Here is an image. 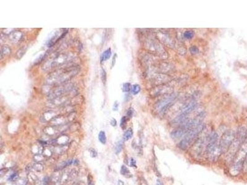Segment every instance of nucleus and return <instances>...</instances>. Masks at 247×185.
I'll return each mask as SVG.
<instances>
[{
	"mask_svg": "<svg viewBox=\"0 0 247 185\" xmlns=\"http://www.w3.org/2000/svg\"><path fill=\"white\" fill-rule=\"evenodd\" d=\"M27 49V46H24L22 48L19 49L16 53V58L17 59H20L23 57V56L25 54L26 51Z\"/></svg>",
	"mask_w": 247,
	"mask_h": 185,
	"instance_id": "24",
	"label": "nucleus"
},
{
	"mask_svg": "<svg viewBox=\"0 0 247 185\" xmlns=\"http://www.w3.org/2000/svg\"><path fill=\"white\" fill-rule=\"evenodd\" d=\"M80 71V67L76 64L69 65L51 72L45 80L46 85L56 87L66 83L74 77Z\"/></svg>",
	"mask_w": 247,
	"mask_h": 185,
	"instance_id": "1",
	"label": "nucleus"
},
{
	"mask_svg": "<svg viewBox=\"0 0 247 185\" xmlns=\"http://www.w3.org/2000/svg\"><path fill=\"white\" fill-rule=\"evenodd\" d=\"M116 54H115V56H114V58H113V62H112V67H113V66L115 65V61H116Z\"/></svg>",
	"mask_w": 247,
	"mask_h": 185,
	"instance_id": "47",
	"label": "nucleus"
},
{
	"mask_svg": "<svg viewBox=\"0 0 247 185\" xmlns=\"http://www.w3.org/2000/svg\"><path fill=\"white\" fill-rule=\"evenodd\" d=\"M11 53V49L9 46L7 45H4L1 48V59L9 56Z\"/></svg>",
	"mask_w": 247,
	"mask_h": 185,
	"instance_id": "18",
	"label": "nucleus"
},
{
	"mask_svg": "<svg viewBox=\"0 0 247 185\" xmlns=\"http://www.w3.org/2000/svg\"><path fill=\"white\" fill-rule=\"evenodd\" d=\"M236 132L233 130L226 131L220 140L219 146L221 154H226L236 138Z\"/></svg>",
	"mask_w": 247,
	"mask_h": 185,
	"instance_id": "9",
	"label": "nucleus"
},
{
	"mask_svg": "<svg viewBox=\"0 0 247 185\" xmlns=\"http://www.w3.org/2000/svg\"><path fill=\"white\" fill-rule=\"evenodd\" d=\"M205 128V125L204 123H202L198 127L193 128L191 130H190L184 136V138L179 143L178 146L179 148L181 150H186L191 143L200 134H201Z\"/></svg>",
	"mask_w": 247,
	"mask_h": 185,
	"instance_id": "5",
	"label": "nucleus"
},
{
	"mask_svg": "<svg viewBox=\"0 0 247 185\" xmlns=\"http://www.w3.org/2000/svg\"><path fill=\"white\" fill-rule=\"evenodd\" d=\"M78 176V171L76 169H72L70 170V181L75 180Z\"/></svg>",
	"mask_w": 247,
	"mask_h": 185,
	"instance_id": "33",
	"label": "nucleus"
},
{
	"mask_svg": "<svg viewBox=\"0 0 247 185\" xmlns=\"http://www.w3.org/2000/svg\"><path fill=\"white\" fill-rule=\"evenodd\" d=\"M208 144L206 147V153L208 159L216 161L221 155V151L218 143V134L213 131L207 136Z\"/></svg>",
	"mask_w": 247,
	"mask_h": 185,
	"instance_id": "4",
	"label": "nucleus"
},
{
	"mask_svg": "<svg viewBox=\"0 0 247 185\" xmlns=\"http://www.w3.org/2000/svg\"><path fill=\"white\" fill-rule=\"evenodd\" d=\"M50 185H61L60 182H58V183H50Z\"/></svg>",
	"mask_w": 247,
	"mask_h": 185,
	"instance_id": "49",
	"label": "nucleus"
},
{
	"mask_svg": "<svg viewBox=\"0 0 247 185\" xmlns=\"http://www.w3.org/2000/svg\"><path fill=\"white\" fill-rule=\"evenodd\" d=\"M247 138V128L245 126H240L238 128L236 134V139L241 144L246 141Z\"/></svg>",
	"mask_w": 247,
	"mask_h": 185,
	"instance_id": "12",
	"label": "nucleus"
},
{
	"mask_svg": "<svg viewBox=\"0 0 247 185\" xmlns=\"http://www.w3.org/2000/svg\"><path fill=\"white\" fill-rule=\"evenodd\" d=\"M27 180L25 178H18L15 182L12 183V185H27Z\"/></svg>",
	"mask_w": 247,
	"mask_h": 185,
	"instance_id": "25",
	"label": "nucleus"
},
{
	"mask_svg": "<svg viewBox=\"0 0 247 185\" xmlns=\"http://www.w3.org/2000/svg\"><path fill=\"white\" fill-rule=\"evenodd\" d=\"M170 91H172V88H171L170 87L164 85V86H158L157 88H154L153 90V96H159L163 94L168 93Z\"/></svg>",
	"mask_w": 247,
	"mask_h": 185,
	"instance_id": "16",
	"label": "nucleus"
},
{
	"mask_svg": "<svg viewBox=\"0 0 247 185\" xmlns=\"http://www.w3.org/2000/svg\"><path fill=\"white\" fill-rule=\"evenodd\" d=\"M44 170V166L41 163L35 162L32 164H29L26 167V171L27 173L31 172H41Z\"/></svg>",
	"mask_w": 247,
	"mask_h": 185,
	"instance_id": "15",
	"label": "nucleus"
},
{
	"mask_svg": "<svg viewBox=\"0 0 247 185\" xmlns=\"http://www.w3.org/2000/svg\"><path fill=\"white\" fill-rule=\"evenodd\" d=\"M118 106H119V103L117 101H116L113 105V110H117L118 109Z\"/></svg>",
	"mask_w": 247,
	"mask_h": 185,
	"instance_id": "45",
	"label": "nucleus"
},
{
	"mask_svg": "<svg viewBox=\"0 0 247 185\" xmlns=\"http://www.w3.org/2000/svg\"><path fill=\"white\" fill-rule=\"evenodd\" d=\"M207 140V137L206 138H198V139L195 141V143L193 144V150L192 152L193 153V154H195L197 156H200L202 152V149H203V144H205V141Z\"/></svg>",
	"mask_w": 247,
	"mask_h": 185,
	"instance_id": "11",
	"label": "nucleus"
},
{
	"mask_svg": "<svg viewBox=\"0 0 247 185\" xmlns=\"http://www.w3.org/2000/svg\"><path fill=\"white\" fill-rule=\"evenodd\" d=\"M145 46L150 52L161 58H165L167 56V54L161 43L155 38H147L145 41Z\"/></svg>",
	"mask_w": 247,
	"mask_h": 185,
	"instance_id": "6",
	"label": "nucleus"
},
{
	"mask_svg": "<svg viewBox=\"0 0 247 185\" xmlns=\"http://www.w3.org/2000/svg\"><path fill=\"white\" fill-rule=\"evenodd\" d=\"M133 136V130L132 128L127 129L124 133L123 140L124 141H127L130 140Z\"/></svg>",
	"mask_w": 247,
	"mask_h": 185,
	"instance_id": "23",
	"label": "nucleus"
},
{
	"mask_svg": "<svg viewBox=\"0 0 247 185\" xmlns=\"http://www.w3.org/2000/svg\"><path fill=\"white\" fill-rule=\"evenodd\" d=\"M177 96L178 94L177 92H171L169 95L162 98L154 105L156 112L160 114H164L174 104Z\"/></svg>",
	"mask_w": 247,
	"mask_h": 185,
	"instance_id": "7",
	"label": "nucleus"
},
{
	"mask_svg": "<svg viewBox=\"0 0 247 185\" xmlns=\"http://www.w3.org/2000/svg\"><path fill=\"white\" fill-rule=\"evenodd\" d=\"M156 185H164L163 183L160 180H157L156 181Z\"/></svg>",
	"mask_w": 247,
	"mask_h": 185,
	"instance_id": "48",
	"label": "nucleus"
},
{
	"mask_svg": "<svg viewBox=\"0 0 247 185\" xmlns=\"http://www.w3.org/2000/svg\"><path fill=\"white\" fill-rule=\"evenodd\" d=\"M98 140L102 144H105L106 143V133L104 131H101L98 134Z\"/></svg>",
	"mask_w": 247,
	"mask_h": 185,
	"instance_id": "29",
	"label": "nucleus"
},
{
	"mask_svg": "<svg viewBox=\"0 0 247 185\" xmlns=\"http://www.w3.org/2000/svg\"><path fill=\"white\" fill-rule=\"evenodd\" d=\"M245 142H246V143H247V140H246V141H245Z\"/></svg>",
	"mask_w": 247,
	"mask_h": 185,
	"instance_id": "50",
	"label": "nucleus"
},
{
	"mask_svg": "<svg viewBox=\"0 0 247 185\" xmlns=\"http://www.w3.org/2000/svg\"><path fill=\"white\" fill-rule=\"evenodd\" d=\"M111 125L112 126H113V127L116 126V125H117V121H116V120L115 118H112V120H111Z\"/></svg>",
	"mask_w": 247,
	"mask_h": 185,
	"instance_id": "44",
	"label": "nucleus"
},
{
	"mask_svg": "<svg viewBox=\"0 0 247 185\" xmlns=\"http://www.w3.org/2000/svg\"><path fill=\"white\" fill-rule=\"evenodd\" d=\"M133 113H134V110L132 108H129L127 111V118H131L133 115Z\"/></svg>",
	"mask_w": 247,
	"mask_h": 185,
	"instance_id": "39",
	"label": "nucleus"
},
{
	"mask_svg": "<svg viewBox=\"0 0 247 185\" xmlns=\"http://www.w3.org/2000/svg\"><path fill=\"white\" fill-rule=\"evenodd\" d=\"M130 166L136 167V161L133 158H131L130 159Z\"/></svg>",
	"mask_w": 247,
	"mask_h": 185,
	"instance_id": "42",
	"label": "nucleus"
},
{
	"mask_svg": "<svg viewBox=\"0 0 247 185\" xmlns=\"http://www.w3.org/2000/svg\"><path fill=\"white\" fill-rule=\"evenodd\" d=\"M19 178L18 174L17 173H13L12 174H11V175L8 178V181L11 182L12 183L15 182L17 179Z\"/></svg>",
	"mask_w": 247,
	"mask_h": 185,
	"instance_id": "34",
	"label": "nucleus"
},
{
	"mask_svg": "<svg viewBox=\"0 0 247 185\" xmlns=\"http://www.w3.org/2000/svg\"><path fill=\"white\" fill-rule=\"evenodd\" d=\"M157 37H158L157 38L159 39V41H161L162 43L168 46L169 47L173 48L174 46H175V42L173 41L171 37H170L169 35L166 34V33L162 32H158Z\"/></svg>",
	"mask_w": 247,
	"mask_h": 185,
	"instance_id": "10",
	"label": "nucleus"
},
{
	"mask_svg": "<svg viewBox=\"0 0 247 185\" xmlns=\"http://www.w3.org/2000/svg\"><path fill=\"white\" fill-rule=\"evenodd\" d=\"M194 37V32L192 30H187L184 33V37L185 39L190 40Z\"/></svg>",
	"mask_w": 247,
	"mask_h": 185,
	"instance_id": "31",
	"label": "nucleus"
},
{
	"mask_svg": "<svg viewBox=\"0 0 247 185\" xmlns=\"http://www.w3.org/2000/svg\"><path fill=\"white\" fill-rule=\"evenodd\" d=\"M33 161H35V162H39L41 163V162H43V161H45L46 159V157L42 154H35L33 156Z\"/></svg>",
	"mask_w": 247,
	"mask_h": 185,
	"instance_id": "26",
	"label": "nucleus"
},
{
	"mask_svg": "<svg viewBox=\"0 0 247 185\" xmlns=\"http://www.w3.org/2000/svg\"><path fill=\"white\" fill-rule=\"evenodd\" d=\"M112 54V52H111V48H109L108 49H106V51H105L103 54L101 56L100 58V61L101 62H105L106 61H107L108 59H109L110 58V57L111 56Z\"/></svg>",
	"mask_w": 247,
	"mask_h": 185,
	"instance_id": "21",
	"label": "nucleus"
},
{
	"mask_svg": "<svg viewBox=\"0 0 247 185\" xmlns=\"http://www.w3.org/2000/svg\"><path fill=\"white\" fill-rule=\"evenodd\" d=\"M127 120H128V118L127 116H124L123 117L121 118L120 126L123 129H124L125 128V126H126V124L127 122Z\"/></svg>",
	"mask_w": 247,
	"mask_h": 185,
	"instance_id": "36",
	"label": "nucleus"
},
{
	"mask_svg": "<svg viewBox=\"0 0 247 185\" xmlns=\"http://www.w3.org/2000/svg\"><path fill=\"white\" fill-rule=\"evenodd\" d=\"M140 90H141L140 86L137 84L133 85L131 88V92L133 95H136V94H138L140 92Z\"/></svg>",
	"mask_w": 247,
	"mask_h": 185,
	"instance_id": "32",
	"label": "nucleus"
},
{
	"mask_svg": "<svg viewBox=\"0 0 247 185\" xmlns=\"http://www.w3.org/2000/svg\"><path fill=\"white\" fill-rule=\"evenodd\" d=\"M102 80L103 81V83L105 84L106 82V73L105 70L103 69H102Z\"/></svg>",
	"mask_w": 247,
	"mask_h": 185,
	"instance_id": "38",
	"label": "nucleus"
},
{
	"mask_svg": "<svg viewBox=\"0 0 247 185\" xmlns=\"http://www.w3.org/2000/svg\"><path fill=\"white\" fill-rule=\"evenodd\" d=\"M75 59V55L72 53H59L47 60L41 67L43 71L51 72L53 70L73 64L72 61Z\"/></svg>",
	"mask_w": 247,
	"mask_h": 185,
	"instance_id": "2",
	"label": "nucleus"
},
{
	"mask_svg": "<svg viewBox=\"0 0 247 185\" xmlns=\"http://www.w3.org/2000/svg\"><path fill=\"white\" fill-rule=\"evenodd\" d=\"M69 182H70V171L65 170L62 174L60 182L61 185H64Z\"/></svg>",
	"mask_w": 247,
	"mask_h": 185,
	"instance_id": "20",
	"label": "nucleus"
},
{
	"mask_svg": "<svg viewBox=\"0 0 247 185\" xmlns=\"http://www.w3.org/2000/svg\"><path fill=\"white\" fill-rule=\"evenodd\" d=\"M50 183V178L48 176H45L42 180L43 185H49Z\"/></svg>",
	"mask_w": 247,
	"mask_h": 185,
	"instance_id": "40",
	"label": "nucleus"
},
{
	"mask_svg": "<svg viewBox=\"0 0 247 185\" xmlns=\"http://www.w3.org/2000/svg\"><path fill=\"white\" fill-rule=\"evenodd\" d=\"M131 85L129 83H125L123 86V91L124 92H129L131 90Z\"/></svg>",
	"mask_w": 247,
	"mask_h": 185,
	"instance_id": "35",
	"label": "nucleus"
},
{
	"mask_svg": "<svg viewBox=\"0 0 247 185\" xmlns=\"http://www.w3.org/2000/svg\"><path fill=\"white\" fill-rule=\"evenodd\" d=\"M27 179H28V180L30 182H31L32 183H34V184L37 182V181H38L39 180L38 177H37V175L33 172H31L28 173Z\"/></svg>",
	"mask_w": 247,
	"mask_h": 185,
	"instance_id": "22",
	"label": "nucleus"
},
{
	"mask_svg": "<svg viewBox=\"0 0 247 185\" xmlns=\"http://www.w3.org/2000/svg\"><path fill=\"white\" fill-rule=\"evenodd\" d=\"M53 149L48 148V147H45L43 154L46 157H50L53 156Z\"/></svg>",
	"mask_w": 247,
	"mask_h": 185,
	"instance_id": "27",
	"label": "nucleus"
},
{
	"mask_svg": "<svg viewBox=\"0 0 247 185\" xmlns=\"http://www.w3.org/2000/svg\"><path fill=\"white\" fill-rule=\"evenodd\" d=\"M247 156V143L245 142L241 145L233 159L232 165L230 169V173L232 175H237L244 169Z\"/></svg>",
	"mask_w": 247,
	"mask_h": 185,
	"instance_id": "3",
	"label": "nucleus"
},
{
	"mask_svg": "<svg viewBox=\"0 0 247 185\" xmlns=\"http://www.w3.org/2000/svg\"><path fill=\"white\" fill-rule=\"evenodd\" d=\"M8 172V169H2L1 170V173H0V174H1V177H2L3 175H4L7 172Z\"/></svg>",
	"mask_w": 247,
	"mask_h": 185,
	"instance_id": "43",
	"label": "nucleus"
},
{
	"mask_svg": "<svg viewBox=\"0 0 247 185\" xmlns=\"http://www.w3.org/2000/svg\"><path fill=\"white\" fill-rule=\"evenodd\" d=\"M123 141L121 140V141H118V142L116 143V146H115V153H116V154L120 153L122 151V150H123Z\"/></svg>",
	"mask_w": 247,
	"mask_h": 185,
	"instance_id": "28",
	"label": "nucleus"
},
{
	"mask_svg": "<svg viewBox=\"0 0 247 185\" xmlns=\"http://www.w3.org/2000/svg\"><path fill=\"white\" fill-rule=\"evenodd\" d=\"M75 88V85L73 83H66L65 84L54 87L48 92L47 97L49 100H51L69 93H71Z\"/></svg>",
	"mask_w": 247,
	"mask_h": 185,
	"instance_id": "8",
	"label": "nucleus"
},
{
	"mask_svg": "<svg viewBox=\"0 0 247 185\" xmlns=\"http://www.w3.org/2000/svg\"><path fill=\"white\" fill-rule=\"evenodd\" d=\"M58 115L55 111L54 110H48L43 113V114L41 115L40 120L43 122H46L48 121H51L53 118Z\"/></svg>",
	"mask_w": 247,
	"mask_h": 185,
	"instance_id": "17",
	"label": "nucleus"
},
{
	"mask_svg": "<svg viewBox=\"0 0 247 185\" xmlns=\"http://www.w3.org/2000/svg\"><path fill=\"white\" fill-rule=\"evenodd\" d=\"M89 152H90V156H91L92 157H97V151H96L94 149L90 148V149H89Z\"/></svg>",
	"mask_w": 247,
	"mask_h": 185,
	"instance_id": "41",
	"label": "nucleus"
},
{
	"mask_svg": "<svg viewBox=\"0 0 247 185\" xmlns=\"http://www.w3.org/2000/svg\"><path fill=\"white\" fill-rule=\"evenodd\" d=\"M121 174L123 175H124V176L126 177H130V175H131L129 170H128V169H127V167L126 166H123L121 167Z\"/></svg>",
	"mask_w": 247,
	"mask_h": 185,
	"instance_id": "30",
	"label": "nucleus"
},
{
	"mask_svg": "<svg viewBox=\"0 0 247 185\" xmlns=\"http://www.w3.org/2000/svg\"><path fill=\"white\" fill-rule=\"evenodd\" d=\"M189 50H190V52L191 53V54H197L199 53V49L195 46H191Z\"/></svg>",
	"mask_w": 247,
	"mask_h": 185,
	"instance_id": "37",
	"label": "nucleus"
},
{
	"mask_svg": "<svg viewBox=\"0 0 247 185\" xmlns=\"http://www.w3.org/2000/svg\"><path fill=\"white\" fill-rule=\"evenodd\" d=\"M70 138L68 136L63 135L58 136L56 139L51 140L50 141V144L54 146H65L68 144L69 142Z\"/></svg>",
	"mask_w": 247,
	"mask_h": 185,
	"instance_id": "13",
	"label": "nucleus"
},
{
	"mask_svg": "<svg viewBox=\"0 0 247 185\" xmlns=\"http://www.w3.org/2000/svg\"><path fill=\"white\" fill-rule=\"evenodd\" d=\"M72 185H84V183L82 182H76L73 183Z\"/></svg>",
	"mask_w": 247,
	"mask_h": 185,
	"instance_id": "46",
	"label": "nucleus"
},
{
	"mask_svg": "<svg viewBox=\"0 0 247 185\" xmlns=\"http://www.w3.org/2000/svg\"><path fill=\"white\" fill-rule=\"evenodd\" d=\"M44 146L41 144L40 143H39L38 144H35L33 145L32 148V152L34 154V155L35 154H43V150H44Z\"/></svg>",
	"mask_w": 247,
	"mask_h": 185,
	"instance_id": "19",
	"label": "nucleus"
},
{
	"mask_svg": "<svg viewBox=\"0 0 247 185\" xmlns=\"http://www.w3.org/2000/svg\"><path fill=\"white\" fill-rule=\"evenodd\" d=\"M9 40L14 44L19 43L23 38V33L21 31L15 30L9 36Z\"/></svg>",
	"mask_w": 247,
	"mask_h": 185,
	"instance_id": "14",
	"label": "nucleus"
}]
</instances>
